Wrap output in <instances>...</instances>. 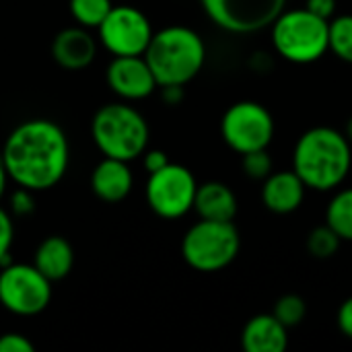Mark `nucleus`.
Listing matches in <instances>:
<instances>
[{
    "label": "nucleus",
    "mask_w": 352,
    "mask_h": 352,
    "mask_svg": "<svg viewBox=\"0 0 352 352\" xmlns=\"http://www.w3.org/2000/svg\"><path fill=\"white\" fill-rule=\"evenodd\" d=\"M33 264L37 266V270L47 276L52 283L56 280H62L70 274L72 266H74V252H72V245L60 237V235H52V237H45L37 252H35V260Z\"/></svg>",
    "instance_id": "18"
},
{
    "label": "nucleus",
    "mask_w": 352,
    "mask_h": 352,
    "mask_svg": "<svg viewBox=\"0 0 352 352\" xmlns=\"http://www.w3.org/2000/svg\"><path fill=\"white\" fill-rule=\"evenodd\" d=\"M336 322H338L340 332H342L346 338H351L352 340V297H349V299L340 305Z\"/></svg>",
    "instance_id": "30"
},
{
    "label": "nucleus",
    "mask_w": 352,
    "mask_h": 352,
    "mask_svg": "<svg viewBox=\"0 0 352 352\" xmlns=\"http://www.w3.org/2000/svg\"><path fill=\"white\" fill-rule=\"evenodd\" d=\"M305 190H307V186L293 169L276 171L264 179L262 202L274 214H291L303 204Z\"/></svg>",
    "instance_id": "13"
},
{
    "label": "nucleus",
    "mask_w": 352,
    "mask_h": 352,
    "mask_svg": "<svg viewBox=\"0 0 352 352\" xmlns=\"http://www.w3.org/2000/svg\"><path fill=\"white\" fill-rule=\"evenodd\" d=\"M169 163H171V161H169V157H167L163 151H159V148H155V151H144L142 165H144V169H146L148 173H155V171L163 169V167L169 165Z\"/></svg>",
    "instance_id": "29"
},
{
    "label": "nucleus",
    "mask_w": 352,
    "mask_h": 352,
    "mask_svg": "<svg viewBox=\"0 0 352 352\" xmlns=\"http://www.w3.org/2000/svg\"><path fill=\"white\" fill-rule=\"evenodd\" d=\"M342 239L338 237V233L330 227V225H322V227H316L309 237H307V250L314 258L318 260H328L332 258L338 248H340Z\"/></svg>",
    "instance_id": "22"
},
{
    "label": "nucleus",
    "mask_w": 352,
    "mask_h": 352,
    "mask_svg": "<svg viewBox=\"0 0 352 352\" xmlns=\"http://www.w3.org/2000/svg\"><path fill=\"white\" fill-rule=\"evenodd\" d=\"M14 239V225L6 210L0 208V268L10 264V248Z\"/></svg>",
    "instance_id": "25"
},
{
    "label": "nucleus",
    "mask_w": 352,
    "mask_h": 352,
    "mask_svg": "<svg viewBox=\"0 0 352 352\" xmlns=\"http://www.w3.org/2000/svg\"><path fill=\"white\" fill-rule=\"evenodd\" d=\"M344 136L349 138V142L352 144V118L349 120V124H346V132H344Z\"/></svg>",
    "instance_id": "33"
},
{
    "label": "nucleus",
    "mask_w": 352,
    "mask_h": 352,
    "mask_svg": "<svg viewBox=\"0 0 352 352\" xmlns=\"http://www.w3.org/2000/svg\"><path fill=\"white\" fill-rule=\"evenodd\" d=\"M330 52L342 62L352 64V14L330 19Z\"/></svg>",
    "instance_id": "21"
},
{
    "label": "nucleus",
    "mask_w": 352,
    "mask_h": 352,
    "mask_svg": "<svg viewBox=\"0 0 352 352\" xmlns=\"http://www.w3.org/2000/svg\"><path fill=\"white\" fill-rule=\"evenodd\" d=\"M272 314H274V318H276L283 326L295 328V326H299V324L305 320L307 305H305L303 297L289 293V295H283V297L274 303V311H272Z\"/></svg>",
    "instance_id": "23"
},
{
    "label": "nucleus",
    "mask_w": 352,
    "mask_h": 352,
    "mask_svg": "<svg viewBox=\"0 0 352 352\" xmlns=\"http://www.w3.org/2000/svg\"><path fill=\"white\" fill-rule=\"evenodd\" d=\"M352 165L349 138L328 126L301 134L293 151V171L309 190L330 192L342 186Z\"/></svg>",
    "instance_id": "2"
},
{
    "label": "nucleus",
    "mask_w": 352,
    "mask_h": 352,
    "mask_svg": "<svg viewBox=\"0 0 352 352\" xmlns=\"http://www.w3.org/2000/svg\"><path fill=\"white\" fill-rule=\"evenodd\" d=\"M237 196L227 184L221 182H206L198 186L194 198V210L200 219L206 221H225L233 223L237 214Z\"/></svg>",
    "instance_id": "17"
},
{
    "label": "nucleus",
    "mask_w": 352,
    "mask_h": 352,
    "mask_svg": "<svg viewBox=\"0 0 352 352\" xmlns=\"http://www.w3.org/2000/svg\"><path fill=\"white\" fill-rule=\"evenodd\" d=\"M144 58L159 87H186L202 70L206 60V45L194 29L171 25L153 33Z\"/></svg>",
    "instance_id": "3"
},
{
    "label": "nucleus",
    "mask_w": 352,
    "mask_h": 352,
    "mask_svg": "<svg viewBox=\"0 0 352 352\" xmlns=\"http://www.w3.org/2000/svg\"><path fill=\"white\" fill-rule=\"evenodd\" d=\"M0 159L10 182L31 192H43L58 186L66 175L70 144L56 122L27 120L8 134Z\"/></svg>",
    "instance_id": "1"
},
{
    "label": "nucleus",
    "mask_w": 352,
    "mask_h": 352,
    "mask_svg": "<svg viewBox=\"0 0 352 352\" xmlns=\"http://www.w3.org/2000/svg\"><path fill=\"white\" fill-rule=\"evenodd\" d=\"M208 19L229 33H256L270 27L287 0H200Z\"/></svg>",
    "instance_id": "11"
},
{
    "label": "nucleus",
    "mask_w": 352,
    "mask_h": 352,
    "mask_svg": "<svg viewBox=\"0 0 352 352\" xmlns=\"http://www.w3.org/2000/svg\"><path fill=\"white\" fill-rule=\"evenodd\" d=\"M196 190L198 184L192 171L184 165L169 163L163 169L148 173L146 204L161 219H182L184 214L194 210Z\"/></svg>",
    "instance_id": "8"
},
{
    "label": "nucleus",
    "mask_w": 352,
    "mask_h": 352,
    "mask_svg": "<svg viewBox=\"0 0 352 352\" xmlns=\"http://www.w3.org/2000/svg\"><path fill=\"white\" fill-rule=\"evenodd\" d=\"M161 91H163V101L169 105H177L184 99V87H179V85L161 87Z\"/></svg>",
    "instance_id": "31"
},
{
    "label": "nucleus",
    "mask_w": 352,
    "mask_h": 352,
    "mask_svg": "<svg viewBox=\"0 0 352 352\" xmlns=\"http://www.w3.org/2000/svg\"><path fill=\"white\" fill-rule=\"evenodd\" d=\"M97 31L103 47L113 56H144L155 33L146 14L128 4L113 6Z\"/></svg>",
    "instance_id": "10"
},
{
    "label": "nucleus",
    "mask_w": 352,
    "mask_h": 352,
    "mask_svg": "<svg viewBox=\"0 0 352 352\" xmlns=\"http://www.w3.org/2000/svg\"><path fill=\"white\" fill-rule=\"evenodd\" d=\"M111 8V0H70V12L74 21L87 29H97Z\"/></svg>",
    "instance_id": "20"
},
{
    "label": "nucleus",
    "mask_w": 352,
    "mask_h": 352,
    "mask_svg": "<svg viewBox=\"0 0 352 352\" xmlns=\"http://www.w3.org/2000/svg\"><path fill=\"white\" fill-rule=\"evenodd\" d=\"M52 301V280L35 264H6L0 268V305L21 318L39 316Z\"/></svg>",
    "instance_id": "7"
},
{
    "label": "nucleus",
    "mask_w": 352,
    "mask_h": 352,
    "mask_svg": "<svg viewBox=\"0 0 352 352\" xmlns=\"http://www.w3.org/2000/svg\"><path fill=\"white\" fill-rule=\"evenodd\" d=\"M243 171L252 179H266L272 173V159L266 148L243 155Z\"/></svg>",
    "instance_id": "24"
},
{
    "label": "nucleus",
    "mask_w": 352,
    "mask_h": 352,
    "mask_svg": "<svg viewBox=\"0 0 352 352\" xmlns=\"http://www.w3.org/2000/svg\"><path fill=\"white\" fill-rule=\"evenodd\" d=\"M326 225H330L342 241H352V188L336 192L326 208Z\"/></svg>",
    "instance_id": "19"
},
{
    "label": "nucleus",
    "mask_w": 352,
    "mask_h": 352,
    "mask_svg": "<svg viewBox=\"0 0 352 352\" xmlns=\"http://www.w3.org/2000/svg\"><path fill=\"white\" fill-rule=\"evenodd\" d=\"M8 173H6V167H4V163H2V159H0V200H2V196H4V192H6V184H8Z\"/></svg>",
    "instance_id": "32"
},
{
    "label": "nucleus",
    "mask_w": 352,
    "mask_h": 352,
    "mask_svg": "<svg viewBox=\"0 0 352 352\" xmlns=\"http://www.w3.org/2000/svg\"><path fill=\"white\" fill-rule=\"evenodd\" d=\"M105 78L109 89L126 101L146 99L159 87L144 56H113Z\"/></svg>",
    "instance_id": "12"
},
{
    "label": "nucleus",
    "mask_w": 352,
    "mask_h": 352,
    "mask_svg": "<svg viewBox=\"0 0 352 352\" xmlns=\"http://www.w3.org/2000/svg\"><path fill=\"white\" fill-rule=\"evenodd\" d=\"M54 60L66 70H82L97 56V43L87 27H68L52 43Z\"/></svg>",
    "instance_id": "15"
},
{
    "label": "nucleus",
    "mask_w": 352,
    "mask_h": 352,
    "mask_svg": "<svg viewBox=\"0 0 352 352\" xmlns=\"http://www.w3.org/2000/svg\"><path fill=\"white\" fill-rule=\"evenodd\" d=\"M35 346L29 338L16 332H8L0 336V352H33Z\"/></svg>",
    "instance_id": "27"
},
{
    "label": "nucleus",
    "mask_w": 352,
    "mask_h": 352,
    "mask_svg": "<svg viewBox=\"0 0 352 352\" xmlns=\"http://www.w3.org/2000/svg\"><path fill=\"white\" fill-rule=\"evenodd\" d=\"M241 346L245 352H285L289 346V328L274 314L254 316L241 332Z\"/></svg>",
    "instance_id": "16"
},
{
    "label": "nucleus",
    "mask_w": 352,
    "mask_h": 352,
    "mask_svg": "<svg viewBox=\"0 0 352 352\" xmlns=\"http://www.w3.org/2000/svg\"><path fill=\"white\" fill-rule=\"evenodd\" d=\"M221 134L239 155L268 148L274 138V118L258 101H237L225 111Z\"/></svg>",
    "instance_id": "9"
},
{
    "label": "nucleus",
    "mask_w": 352,
    "mask_h": 352,
    "mask_svg": "<svg viewBox=\"0 0 352 352\" xmlns=\"http://www.w3.org/2000/svg\"><path fill=\"white\" fill-rule=\"evenodd\" d=\"M132 184L134 177L128 167V161L122 159L103 157V161L97 163L91 173L93 194L107 204H116L128 198V194L132 192Z\"/></svg>",
    "instance_id": "14"
},
{
    "label": "nucleus",
    "mask_w": 352,
    "mask_h": 352,
    "mask_svg": "<svg viewBox=\"0 0 352 352\" xmlns=\"http://www.w3.org/2000/svg\"><path fill=\"white\" fill-rule=\"evenodd\" d=\"M10 210L14 217H29L35 210L33 192L27 188H16L14 194L10 196Z\"/></svg>",
    "instance_id": "26"
},
{
    "label": "nucleus",
    "mask_w": 352,
    "mask_h": 352,
    "mask_svg": "<svg viewBox=\"0 0 352 352\" xmlns=\"http://www.w3.org/2000/svg\"><path fill=\"white\" fill-rule=\"evenodd\" d=\"M239 248L241 237L233 223L200 219L186 231L182 241V256L190 268L210 274L233 264Z\"/></svg>",
    "instance_id": "6"
},
{
    "label": "nucleus",
    "mask_w": 352,
    "mask_h": 352,
    "mask_svg": "<svg viewBox=\"0 0 352 352\" xmlns=\"http://www.w3.org/2000/svg\"><path fill=\"white\" fill-rule=\"evenodd\" d=\"M336 6H338V0H307V4H305L307 10H311L314 14H318L326 21L334 19Z\"/></svg>",
    "instance_id": "28"
},
{
    "label": "nucleus",
    "mask_w": 352,
    "mask_h": 352,
    "mask_svg": "<svg viewBox=\"0 0 352 352\" xmlns=\"http://www.w3.org/2000/svg\"><path fill=\"white\" fill-rule=\"evenodd\" d=\"M272 27V45L287 62L314 64L330 50V21L307 8L283 10Z\"/></svg>",
    "instance_id": "5"
},
{
    "label": "nucleus",
    "mask_w": 352,
    "mask_h": 352,
    "mask_svg": "<svg viewBox=\"0 0 352 352\" xmlns=\"http://www.w3.org/2000/svg\"><path fill=\"white\" fill-rule=\"evenodd\" d=\"M91 136L103 157L130 163L148 146V124L132 105L107 103L93 116Z\"/></svg>",
    "instance_id": "4"
}]
</instances>
